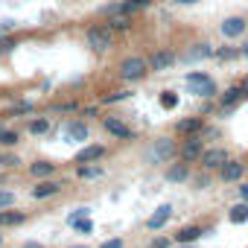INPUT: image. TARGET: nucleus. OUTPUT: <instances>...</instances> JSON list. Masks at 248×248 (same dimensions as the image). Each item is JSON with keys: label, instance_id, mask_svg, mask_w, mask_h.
Masks as SVG:
<instances>
[{"label": "nucleus", "instance_id": "1", "mask_svg": "<svg viewBox=\"0 0 248 248\" xmlns=\"http://www.w3.org/2000/svg\"><path fill=\"white\" fill-rule=\"evenodd\" d=\"M85 41H88V47H91L93 53H105V50H111V44H114V32H111L105 24H93V27H88Z\"/></svg>", "mask_w": 248, "mask_h": 248}, {"label": "nucleus", "instance_id": "2", "mask_svg": "<svg viewBox=\"0 0 248 248\" xmlns=\"http://www.w3.org/2000/svg\"><path fill=\"white\" fill-rule=\"evenodd\" d=\"M146 73H149V62L140 56H129L120 62V79H126V82H140L146 79Z\"/></svg>", "mask_w": 248, "mask_h": 248}, {"label": "nucleus", "instance_id": "3", "mask_svg": "<svg viewBox=\"0 0 248 248\" xmlns=\"http://www.w3.org/2000/svg\"><path fill=\"white\" fill-rule=\"evenodd\" d=\"M187 88H190V93H196V96H204V99H210V96H216V93H219L216 82H213L207 73H202V70H193V73H187Z\"/></svg>", "mask_w": 248, "mask_h": 248}, {"label": "nucleus", "instance_id": "4", "mask_svg": "<svg viewBox=\"0 0 248 248\" xmlns=\"http://www.w3.org/2000/svg\"><path fill=\"white\" fill-rule=\"evenodd\" d=\"M175 152H178V146H175L170 138H158V140L146 149V161H149V164H164V161H170Z\"/></svg>", "mask_w": 248, "mask_h": 248}, {"label": "nucleus", "instance_id": "5", "mask_svg": "<svg viewBox=\"0 0 248 248\" xmlns=\"http://www.w3.org/2000/svg\"><path fill=\"white\" fill-rule=\"evenodd\" d=\"M242 172H245V164L242 161H225L222 167H219V178L225 181V184H231V181H239L242 178Z\"/></svg>", "mask_w": 248, "mask_h": 248}, {"label": "nucleus", "instance_id": "6", "mask_svg": "<svg viewBox=\"0 0 248 248\" xmlns=\"http://www.w3.org/2000/svg\"><path fill=\"white\" fill-rule=\"evenodd\" d=\"M245 27H248V24H245V18L231 15V18H225V21H222V27H219V30H222V35H225V38H239V35L245 32Z\"/></svg>", "mask_w": 248, "mask_h": 248}, {"label": "nucleus", "instance_id": "7", "mask_svg": "<svg viewBox=\"0 0 248 248\" xmlns=\"http://www.w3.org/2000/svg\"><path fill=\"white\" fill-rule=\"evenodd\" d=\"M102 126H105V132H108V135H114V138H120V140L132 138V129H129L123 120H117V117H102Z\"/></svg>", "mask_w": 248, "mask_h": 248}, {"label": "nucleus", "instance_id": "8", "mask_svg": "<svg viewBox=\"0 0 248 248\" xmlns=\"http://www.w3.org/2000/svg\"><path fill=\"white\" fill-rule=\"evenodd\" d=\"M202 152H204V149H202V138H199V135H190V140L181 146V158H184L187 164H190V161H202Z\"/></svg>", "mask_w": 248, "mask_h": 248}, {"label": "nucleus", "instance_id": "9", "mask_svg": "<svg viewBox=\"0 0 248 248\" xmlns=\"http://www.w3.org/2000/svg\"><path fill=\"white\" fill-rule=\"evenodd\" d=\"M225 161H228V152L225 149H204L202 152V167L204 170H219Z\"/></svg>", "mask_w": 248, "mask_h": 248}, {"label": "nucleus", "instance_id": "10", "mask_svg": "<svg viewBox=\"0 0 248 248\" xmlns=\"http://www.w3.org/2000/svg\"><path fill=\"white\" fill-rule=\"evenodd\" d=\"M172 64H175V53H170V50H158L149 59V70H170Z\"/></svg>", "mask_w": 248, "mask_h": 248}, {"label": "nucleus", "instance_id": "11", "mask_svg": "<svg viewBox=\"0 0 248 248\" xmlns=\"http://www.w3.org/2000/svg\"><path fill=\"white\" fill-rule=\"evenodd\" d=\"M170 216H172V204H161V207L146 219V228H149V231H158V228H164V225L170 222Z\"/></svg>", "mask_w": 248, "mask_h": 248}, {"label": "nucleus", "instance_id": "12", "mask_svg": "<svg viewBox=\"0 0 248 248\" xmlns=\"http://www.w3.org/2000/svg\"><path fill=\"white\" fill-rule=\"evenodd\" d=\"M111 32H129L132 30V15L126 12H117V15H108V24H105Z\"/></svg>", "mask_w": 248, "mask_h": 248}, {"label": "nucleus", "instance_id": "13", "mask_svg": "<svg viewBox=\"0 0 248 248\" xmlns=\"http://www.w3.org/2000/svg\"><path fill=\"white\" fill-rule=\"evenodd\" d=\"M56 193H62V184L59 181H38L32 187V199H50Z\"/></svg>", "mask_w": 248, "mask_h": 248}, {"label": "nucleus", "instance_id": "14", "mask_svg": "<svg viewBox=\"0 0 248 248\" xmlns=\"http://www.w3.org/2000/svg\"><path fill=\"white\" fill-rule=\"evenodd\" d=\"M178 135H199L204 129V120L202 117H187V120H178Z\"/></svg>", "mask_w": 248, "mask_h": 248}, {"label": "nucleus", "instance_id": "15", "mask_svg": "<svg viewBox=\"0 0 248 248\" xmlns=\"http://www.w3.org/2000/svg\"><path fill=\"white\" fill-rule=\"evenodd\" d=\"M202 228L199 225H187V228H181L178 233H175V239H178V245H193L196 239H202Z\"/></svg>", "mask_w": 248, "mask_h": 248}, {"label": "nucleus", "instance_id": "16", "mask_svg": "<svg viewBox=\"0 0 248 248\" xmlns=\"http://www.w3.org/2000/svg\"><path fill=\"white\" fill-rule=\"evenodd\" d=\"M99 158H105V146H85V149L76 155L79 164H93V161H99Z\"/></svg>", "mask_w": 248, "mask_h": 248}, {"label": "nucleus", "instance_id": "17", "mask_svg": "<svg viewBox=\"0 0 248 248\" xmlns=\"http://www.w3.org/2000/svg\"><path fill=\"white\" fill-rule=\"evenodd\" d=\"M64 135L73 138V140H88V126H85V123H79V120H73V123H67Z\"/></svg>", "mask_w": 248, "mask_h": 248}, {"label": "nucleus", "instance_id": "18", "mask_svg": "<svg viewBox=\"0 0 248 248\" xmlns=\"http://www.w3.org/2000/svg\"><path fill=\"white\" fill-rule=\"evenodd\" d=\"M228 219H231L233 225H242V222H248V202H239V204H233V207H231V213H228Z\"/></svg>", "mask_w": 248, "mask_h": 248}, {"label": "nucleus", "instance_id": "19", "mask_svg": "<svg viewBox=\"0 0 248 248\" xmlns=\"http://www.w3.org/2000/svg\"><path fill=\"white\" fill-rule=\"evenodd\" d=\"M30 172H32L35 178H47V175L56 172V164H50V161H35V164L30 167Z\"/></svg>", "mask_w": 248, "mask_h": 248}, {"label": "nucleus", "instance_id": "20", "mask_svg": "<svg viewBox=\"0 0 248 248\" xmlns=\"http://www.w3.org/2000/svg\"><path fill=\"white\" fill-rule=\"evenodd\" d=\"M242 96H245V91H242V88H228V91L222 93V108H231V105H236Z\"/></svg>", "mask_w": 248, "mask_h": 248}, {"label": "nucleus", "instance_id": "21", "mask_svg": "<svg viewBox=\"0 0 248 248\" xmlns=\"http://www.w3.org/2000/svg\"><path fill=\"white\" fill-rule=\"evenodd\" d=\"M187 175H190V167H187V164H178V167H170V170H167V181H172V184H175V181H184Z\"/></svg>", "mask_w": 248, "mask_h": 248}, {"label": "nucleus", "instance_id": "22", "mask_svg": "<svg viewBox=\"0 0 248 248\" xmlns=\"http://www.w3.org/2000/svg\"><path fill=\"white\" fill-rule=\"evenodd\" d=\"M24 222V213H15V210H0V228H3V225H21Z\"/></svg>", "mask_w": 248, "mask_h": 248}, {"label": "nucleus", "instance_id": "23", "mask_svg": "<svg viewBox=\"0 0 248 248\" xmlns=\"http://www.w3.org/2000/svg\"><path fill=\"white\" fill-rule=\"evenodd\" d=\"M47 132H50V120L47 117H38V120L30 123V135H47Z\"/></svg>", "mask_w": 248, "mask_h": 248}, {"label": "nucleus", "instance_id": "24", "mask_svg": "<svg viewBox=\"0 0 248 248\" xmlns=\"http://www.w3.org/2000/svg\"><path fill=\"white\" fill-rule=\"evenodd\" d=\"M152 0H126V3H123V12L126 15H135L138 9H143V6H149Z\"/></svg>", "mask_w": 248, "mask_h": 248}, {"label": "nucleus", "instance_id": "25", "mask_svg": "<svg viewBox=\"0 0 248 248\" xmlns=\"http://www.w3.org/2000/svg\"><path fill=\"white\" fill-rule=\"evenodd\" d=\"M18 143V132L12 129H0V146H15Z\"/></svg>", "mask_w": 248, "mask_h": 248}, {"label": "nucleus", "instance_id": "26", "mask_svg": "<svg viewBox=\"0 0 248 248\" xmlns=\"http://www.w3.org/2000/svg\"><path fill=\"white\" fill-rule=\"evenodd\" d=\"M12 204H15V193L0 190V210H3V207H12Z\"/></svg>", "mask_w": 248, "mask_h": 248}, {"label": "nucleus", "instance_id": "27", "mask_svg": "<svg viewBox=\"0 0 248 248\" xmlns=\"http://www.w3.org/2000/svg\"><path fill=\"white\" fill-rule=\"evenodd\" d=\"M161 105H164V108H167V111H170V108H175V105H178V96H175V93H170V91H167V93H164V96H161Z\"/></svg>", "mask_w": 248, "mask_h": 248}, {"label": "nucleus", "instance_id": "28", "mask_svg": "<svg viewBox=\"0 0 248 248\" xmlns=\"http://www.w3.org/2000/svg\"><path fill=\"white\" fill-rule=\"evenodd\" d=\"M30 111H32V102H15L12 105V117L15 114H30Z\"/></svg>", "mask_w": 248, "mask_h": 248}, {"label": "nucleus", "instance_id": "29", "mask_svg": "<svg viewBox=\"0 0 248 248\" xmlns=\"http://www.w3.org/2000/svg\"><path fill=\"white\" fill-rule=\"evenodd\" d=\"M15 44H18V41H15V35H6V38H0V53H9Z\"/></svg>", "mask_w": 248, "mask_h": 248}, {"label": "nucleus", "instance_id": "30", "mask_svg": "<svg viewBox=\"0 0 248 248\" xmlns=\"http://www.w3.org/2000/svg\"><path fill=\"white\" fill-rule=\"evenodd\" d=\"M79 175H82V178H96L99 170H93V167H79Z\"/></svg>", "mask_w": 248, "mask_h": 248}, {"label": "nucleus", "instance_id": "31", "mask_svg": "<svg viewBox=\"0 0 248 248\" xmlns=\"http://www.w3.org/2000/svg\"><path fill=\"white\" fill-rule=\"evenodd\" d=\"M236 56H242V53H239V50H231V47L219 50V59H236Z\"/></svg>", "mask_w": 248, "mask_h": 248}, {"label": "nucleus", "instance_id": "32", "mask_svg": "<svg viewBox=\"0 0 248 248\" xmlns=\"http://www.w3.org/2000/svg\"><path fill=\"white\" fill-rule=\"evenodd\" d=\"M73 225H76V228H79V231H82V233H88V231H91V228H93V225H91V219H85V216H82V219H79V222H73Z\"/></svg>", "mask_w": 248, "mask_h": 248}, {"label": "nucleus", "instance_id": "33", "mask_svg": "<svg viewBox=\"0 0 248 248\" xmlns=\"http://www.w3.org/2000/svg\"><path fill=\"white\" fill-rule=\"evenodd\" d=\"M126 96H129L126 91H117V93H111V96H105L102 102H120V99H126Z\"/></svg>", "mask_w": 248, "mask_h": 248}, {"label": "nucleus", "instance_id": "34", "mask_svg": "<svg viewBox=\"0 0 248 248\" xmlns=\"http://www.w3.org/2000/svg\"><path fill=\"white\" fill-rule=\"evenodd\" d=\"M85 213H88V210H85V207H79V210H76V213H70V219H67V222H70V225H73V222H79V219H82V216H85Z\"/></svg>", "mask_w": 248, "mask_h": 248}, {"label": "nucleus", "instance_id": "35", "mask_svg": "<svg viewBox=\"0 0 248 248\" xmlns=\"http://www.w3.org/2000/svg\"><path fill=\"white\" fill-rule=\"evenodd\" d=\"M99 248H123V239H108V242H102Z\"/></svg>", "mask_w": 248, "mask_h": 248}, {"label": "nucleus", "instance_id": "36", "mask_svg": "<svg viewBox=\"0 0 248 248\" xmlns=\"http://www.w3.org/2000/svg\"><path fill=\"white\" fill-rule=\"evenodd\" d=\"M239 199H242V202H248V184H242V187H239Z\"/></svg>", "mask_w": 248, "mask_h": 248}, {"label": "nucleus", "instance_id": "37", "mask_svg": "<svg viewBox=\"0 0 248 248\" xmlns=\"http://www.w3.org/2000/svg\"><path fill=\"white\" fill-rule=\"evenodd\" d=\"M167 245H170L167 239H155V242H152V248H167Z\"/></svg>", "mask_w": 248, "mask_h": 248}, {"label": "nucleus", "instance_id": "38", "mask_svg": "<svg viewBox=\"0 0 248 248\" xmlns=\"http://www.w3.org/2000/svg\"><path fill=\"white\" fill-rule=\"evenodd\" d=\"M175 3H181V6H190V3H196V0H175Z\"/></svg>", "mask_w": 248, "mask_h": 248}, {"label": "nucleus", "instance_id": "39", "mask_svg": "<svg viewBox=\"0 0 248 248\" xmlns=\"http://www.w3.org/2000/svg\"><path fill=\"white\" fill-rule=\"evenodd\" d=\"M239 53H242V56H245V59H248V41H245V44H242V50H239Z\"/></svg>", "mask_w": 248, "mask_h": 248}, {"label": "nucleus", "instance_id": "40", "mask_svg": "<svg viewBox=\"0 0 248 248\" xmlns=\"http://www.w3.org/2000/svg\"><path fill=\"white\" fill-rule=\"evenodd\" d=\"M24 248H41V245H38V242H27Z\"/></svg>", "mask_w": 248, "mask_h": 248}, {"label": "nucleus", "instance_id": "41", "mask_svg": "<svg viewBox=\"0 0 248 248\" xmlns=\"http://www.w3.org/2000/svg\"><path fill=\"white\" fill-rule=\"evenodd\" d=\"M242 91H245V96H248V79H245V82H242Z\"/></svg>", "mask_w": 248, "mask_h": 248}, {"label": "nucleus", "instance_id": "42", "mask_svg": "<svg viewBox=\"0 0 248 248\" xmlns=\"http://www.w3.org/2000/svg\"><path fill=\"white\" fill-rule=\"evenodd\" d=\"M3 158H6V155H3V152H0V170H3Z\"/></svg>", "mask_w": 248, "mask_h": 248}, {"label": "nucleus", "instance_id": "43", "mask_svg": "<svg viewBox=\"0 0 248 248\" xmlns=\"http://www.w3.org/2000/svg\"><path fill=\"white\" fill-rule=\"evenodd\" d=\"M178 248H196V245H178Z\"/></svg>", "mask_w": 248, "mask_h": 248}, {"label": "nucleus", "instance_id": "44", "mask_svg": "<svg viewBox=\"0 0 248 248\" xmlns=\"http://www.w3.org/2000/svg\"><path fill=\"white\" fill-rule=\"evenodd\" d=\"M0 242H3V236H0Z\"/></svg>", "mask_w": 248, "mask_h": 248}]
</instances>
